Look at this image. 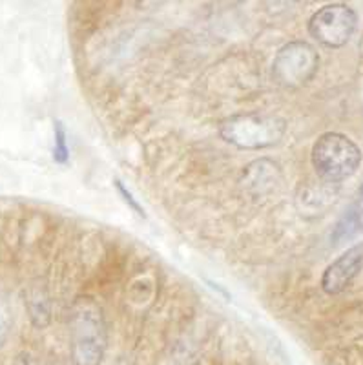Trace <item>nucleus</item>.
I'll return each mask as SVG.
<instances>
[{
  "label": "nucleus",
  "mask_w": 363,
  "mask_h": 365,
  "mask_svg": "<svg viewBox=\"0 0 363 365\" xmlns=\"http://www.w3.org/2000/svg\"><path fill=\"white\" fill-rule=\"evenodd\" d=\"M106 344V319L99 303L88 296L75 299L70 309L71 365H101Z\"/></svg>",
  "instance_id": "1"
},
{
  "label": "nucleus",
  "mask_w": 363,
  "mask_h": 365,
  "mask_svg": "<svg viewBox=\"0 0 363 365\" xmlns=\"http://www.w3.org/2000/svg\"><path fill=\"white\" fill-rule=\"evenodd\" d=\"M287 120L272 113H237L225 119L219 133L228 145L241 150H263L276 146L285 137Z\"/></svg>",
  "instance_id": "2"
},
{
  "label": "nucleus",
  "mask_w": 363,
  "mask_h": 365,
  "mask_svg": "<svg viewBox=\"0 0 363 365\" xmlns=\"http://www.w3.org/2000/svg\"><path fill=\"white\" fill-rule=\"evenodd\" d=\"M362 163V150L352 139L338 132H327L312 146L316 174L330 182L351 178Z\"/></svg>",
  "instance_id": "3"
},
{
  "label": "nucleus",
  "mask_w": 363,
  "mask_h": 365,
  "mask_svg": "<svg viewBox=\"0 0 363 365\" xmlns=\"http://www.w3.org/2000/svg\"><path fill=\"white\" fill-rule=\"evenodd\" d=\"M318 66L319 55L316 48L305 41H292L274 57L272 77L281 86L302 88L314 79Z\"/></svg>",
  "instance_id": "4"
},
{
  "label": "nucleus",
  "mask_w": 363,
  "mask_h": 365,
  "mask_svg": "<svg viewBox=\"0 0 363 365\" xmlns=\"http://www.w3.org/2000/svg\"><path fill=\"white\" fill-rule=\"evenodd\" d=\"M358 17L347 4H329L314 13L309 21V34L327 48H342L354 35Z\"/></svg>",
  "instance_id": "5"
},
{
  "label": "nucleus",
  "mask_w": 363,
  "mask_h": 365,
  "mask_svg": "<svg viewBox=\"0 0 363 365\" xmlns=\"http://www.w3.org/2000/svg\"><path fill=\"white\" fill-rule=\"evenodd\" d=\"M363 267V243L352 247L345 254L330 263L327 270L323 272L322 287L327 294H339L354 282V278L359 274Z\"/></svg>",
  "instance_id": "6"
},
{
  "label": "nucleus",
  "mask_w": 363,
  "mask_h": 365,
  "mask_svg": "<svg viewBox=\"0 0 363 365\" xmlns=\"http://www.w3.org/2000/svg\"><path fill=\"white\" fill-rule=\"evenodd\" d=\"M363 232V194L349 207V210L342 216V220L336 223L332 230V243H342V241L351 240Z\"/></svg>",
  "instance_id": "7"
},
{
  "label": "nucleus",
  "mask_w": 363,
  "mask_h": 365,
  "mask_svg": "<svg viewBox=\"0 0 363 365\" xmlns=\"http://www.w3.org/2000/svg\"><path fill=\"white\" fill-rule=\"evenodd\" d=\"M276 178L277 165L267 161V159L252 163L250 166H247V172H245V182H247L248 187L257 188V192L270 188V182L276 181Z\"/></svg>",
  "instance_id": "8"
},
{
  "label": "nucleus",
  "mask_w": 363,
  "mask_h": 365,
  "mask_svg": "<svg viewBox=\"0 0 363 365\" xmlns=\"http://www.w3.org/2000/svg\"><path fill=\"white\" fill-rule=\"evenodd\" d=\"M28 311L31 324L39 329H44L46 325H50L51 322V311H50V299L44 292L34 291L28 296Z\"/></svg>",
  "instance_id": "9"
},
{
  "label": "nucleus",
  "mask_w": 363,
  "mask_h": 365,
  "mask_svg": "<svg viewBox=\"0 0 363 365\" xmlns=\"http://www.w3.org/2000/svg\"><path fill=\"white\" fill-rule=\"evenodd\" d=\"M70 158V150L66 143V132L61 120H55V146H53V159L57 165H66Z\"/></svg>",
  "instance_id": "10"
},
{
  "label": "nucleus",
  "mask_w": 363,
  "mask_h": 365,
  "mask_svg": "<svg viewBox=\"0 0 363 365\" xmlns=\"http://www.w3.org/2000/svg\"><path fill=\"white\" fill-rule=\"evenodd\" d=\"M11 324H13L11 307H9L8 299L0 294V349L4 347L6 341H8L9 332H11Z\"/></svg>",
  "instance_id": "11"
},
{
  "label": "nucleus",
  "mask_w": 363,
  "mask_h": 365,
  "mask_svg": "<svg viewBox=\"0 0 363 365\" xmlns=\"http://www.w3.org/2000/svg\"><path fill=\"white\" fill-rule=\"evenodd\" d=\"M116 187H117V190L121 192V195H123V200H124V201H128L130 207H132L133 210H136V214H139V216L145 217V210H143V207H140V205L137 203L136 197H133V195L130 194L128 188H124V185H123V182H121V181H116Z\"/></svg>",
  "instance_id": "12"
},
{
  "label": "nucleus",
  "mask_w": 363,
  "mask_h": 365,
  "mask_svg": "<svg viewBox=\"0 0 363 365\" xmlns=\"http://www.w3.org/2000/svg\"><path fill=\"white\" fill-rule=\"evenodd\" d=\"M13 365H37L35 364L34 356L29 353H21L17 358H15V364Z\"/></svg>",
  "instance_id": "13"
}]
</instances>
